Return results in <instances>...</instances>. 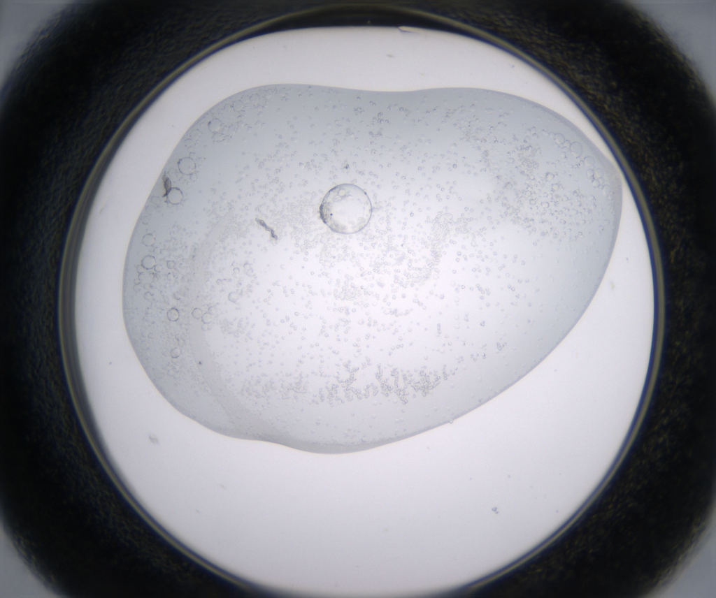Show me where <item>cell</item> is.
<instances>
[{
  "mask_svg": "<svg viewBox=\"0 0 716 598\" xmlns=\"http://www.w3.org/2000/svg\"><path fill=\"white\" fill-rule=\"evenodd\" d=\"M372 212L367 194L351 184H339L329 190L320 207L323 222L332 231L350 234L368 224Z\"/></svg>",
  "mask_w": 716,
  "mask_h": 598,
  "instance_id": "6da1fadb",
  "label": "cell"
}]
</instances>
